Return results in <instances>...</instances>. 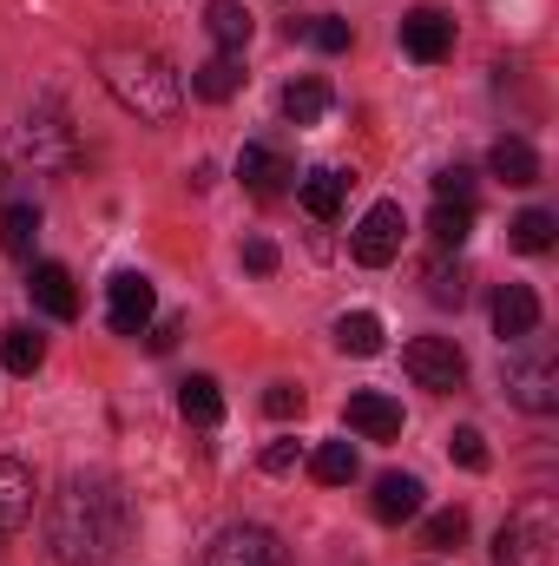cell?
<instances>
[{
  "instance_id": "18",
  "label": "cell",
  "mask_w": 559,
  "mask_h": 566,
  "mask_svg": "<svg viewBox=\"0 0 559 566\" xmlns=\"http://www.w3.org/2000/svg\"><path fill=\"white\" fill-rule=\"evenodd\" d=\"M204 27H211L218 53H244L251 46V7L244 0H211L204 7Z\"/></svg>"
},
{
  "instance_id": "11",
  "label": "cell",
  "mask_w": 559,
  "mask_h": 566,
  "mask_svg": "<svg viewBox=\"0 0 559 566\" xmlns=\"http://www.w3.org/2000/svg\"><path fill=\"white\" fill-rule=\"evenodd\" d=\"M238 178H244V191H257V198H277V191H289L296 165L283 158L277 145H244V151H238Z\"/></svg>"
},
{
  "instance_id": "15",
  "label": "cell",
  "mask_w": 559,
  "mask_h": 566,
  "mask_svg": "<svg viewBox=\"0 0 559 566\" xmlns=\"http://www.w3.org/2000/svg\"><path fill=\"white\" fill-rule=\"evenodd\" d=\"M296 198H303V211H309L316 224H336V218H342V198H349V171L316 165V171L296 185Z\"/></svg>"
},
{
  "instance_id": "1",
  "label": "cell",
  "mask_w": 559,
  "mask_h": 566,
  "mask_svg": "<svg viewBox=\"0 0 559 566\" xmlns=\"http://www.w3.org/2000/svg\"><path fill=\"white\" fill-rule=\"evenodd\" d=\"M126 527H133L126 494L106 474H73L53 494L46 541H53V560L60 566H113V554L126 547Z\"/></svg>"
},
{
  "instance_id": "17",
  "label": "cell",
  "mask_w": 559,
  "mask_h": 566,
  "mask_svg": "<svg viewBox=\"0 0 559 566\" xmlns=\"http://www.w3.org/2000/svg\"><path fill=\"white\" fill-rule=\"evenodd\" d=\"M238 86H244V53H218V60H204V66L191 73V93L211 99V106H224Z\"/></svg>"
},
{
  "instance_id": "36",
  "label": "cell",
  "mask_w": 559,
  "mask_h": 566,
  "mask_svg": "<svg viewBox=\"0 0 559 566\" xmlns=\"http://www.w3.org/2000/svg\"><path fill=\"white\" fill-rule=\"evenodd\" d=\"M296 461H303V448H296V441H271V448H264V474H289Z\"/></svg>"
},
{
  "instance_id": "24",
  "label": "cell",
  "mask_w": 559,
  "mask_h": 566,
  "mask_svg": "<svg viewBox=\"0 0 559 566\" xmlns=\"http://www.w3.org/2000/svg\"><path fill=\"white\" fill-rule=\"evenodd\" d=\"M0 363H7L13 376H33V369L46 363V336H33L27 323H13V329H0Z\"/></svg>"
},
{
  "instance_id": "22",
  "label": "cell",
  "mask_w": 559,
  "mask_h": 566,
  "mask_svg": "<svg viewBox=\"0 0 559 566\" xmlns=\"http://www.w3.org/2000/svg\"><path fill=\"white\" fill-rule=\"evenodd\" d=\"M323 113H329V86L323 80H289L283 86V119L289 126H323Z\"/></svg>"
},
{
  "instance_id": "5",
  "label": "cell",
  "mask_w": 559,
  "mask_h": 566,
  "mask_svg": "<svg viewBox=\"0 0 559 566\" xmlns=\"http://www.w3.org/2000/svg\"><path fill=\"white\" fill-rule=\"evenodd\" d=\"M553 541H559L553 507L527 501L520 514H507V527L494 541V566H553Z\"/></svg>"
},
{
  "instance_id": "26",
  "label": "cell",
  "mask_w": 559,
  "mask_h": 566,
  "mask_svg": "<svg viewBox=\"0 0 559 566\" xmlns=\"http://www.w3.org/2000/svg\"><path fill=\"white\" fill-rule=\"evenodd\" d=\"M33 238H40V211L33 205H7V218H0V244H7V258H33Z\"/></svg>"
},
{
  "instance_id": "32",
  "label": "cell",
  "mask_w": 559,
  "mask_h": 566,
  "mask_svg": "<svg viewBox=\"0 0 559 566\" xmlns=\"http://www.w3.org/2000/svg\"><path fill=\"white\" fill-rule=\"evenodd\" d=\"M461 541H467V514L461 507H447V514L428 521V547H461Z\"/></svg>"
},
{
  "instance_id": "14",
  "label": "cell",
  "mask_w": 559,
  "mask_h": 566,
  "mask_svg": "<svg viewBox=\"0 0 559 566\" xmlns=\"http://www.w3.org/2000/svg\"><path fill=\"white\" fill-rule=\"evenodd\" d=\"M534 329H540V296L527 283H500V296H494V336L500 343H520Z\"/></svg>"
},
{
  "instance_id": "21",
  "label": "cell",
  "mask_w": 559,
  "mask_h": 566,
  "mask_svg": "<svg viewBox=\"0 0 559 566\" xmlns=\"http://www.w3.org/2000/svg\"><path fill=\"white\" fill-rule=\"evenodd\" d=\"M178 409H184V422H191V428H218V422H224V396H218V382H211V376L178 382Z\"/></svg>"
},
{
  "instance_id": "28",
  "label": "cell",
  "mask_w": 559,
  "mask_h": 566,
  "mask_svg": "<svg viewBox=\"0 0 559 566\" xmlns=\"http://www.w3.org/2000/svg\"><path fill=\"white\" fill-rule=\"evenodd\" d=\"M428 303H441V310H447V303H454V310L467 303V271H461V264H447V251L428 264Z\"/></svg>"
},
{
  "instance_id": "3",
  "label": "cell",
  "mask_w": 559,
  "mask_h": 566,
  "mask_svg": "<svg viewBox=\"0 0 559 566\" xmlns=\"http://www.w3.org/2000/svg\"><path fill=\"white\" fill-rule=\"evenodd\" d=\"M500 389L507 402H520L527 416H553L559 409V363H553V343L540 336H520L500 363Z\"/></svg>"
},
{
  "instance_id": "12",
  "label": "cell",
  "mask_w": 559,
  "mask_h": 566,
  "mask_svg": "<svg viewBox=\"0 0 559 566\" xmlns=\"http://www.w3.org/2000/svg\"><path fill=\"white\" fill-rule=\"evenodd\" d=\"M151 310H158L151 283H145L139 271H119V277H113V329H119V336H145V329H151Z\"/></svg>"
},
{
  "instance_id": "34",
  "label": "cell",
  "mask_w": 559,
  "mask_h": 566,
  "mask_svg": "<svg viewBox=\"0 0 559 566\" xmlns=\"http://www.w3.org/2000/svg\"><path fill=\"white\" fill-rule=\"evenodd\" d=\"M309 33V46H323V53H349V20H316V27H303Z\"/></svg>"
},
{
  "instance_id": "10",
  "label": "cell",
  "mask_w": 559,
  "mask_h": 566,
  "mask_svg": "<svg viewBox=\"0 0 559 566\" xmlns=\"http://www.w3.org/2000/svg\"><path fill=\"white\" fill-rule=\"evenodd\" d=\"M33 501H40L33 468L7 454V461H0V534H20V527L33 521Z\"/></svg>"
},
{
  "instance_id": "19",
  "label": "cell",
  "mask_w": 559,
  "mask_h": 566,
  "mask_svg": "<svg viewBox=\"0 0 559 566\" xmlns=\"http://www.w3.org/2000/svg\"><path fill=\"white\" fill-rule=\"evenodd\" d=\"M415 514H421V481L415 474H382L376 481V521L395 527V521H415Z\"/></svg>"
},
{
  "instance_id": "37",
  "label": "cell",
  "mask_w": 559,
  "mask_h": 566,
  "mask_svg": "<svg viewBox=\"0 0 559 566\" xmlns=\"http://www.w3.org/2000/svg\"><path fill=\"white\" fill-rule=\"evenodd\" d=\"M178 329H184V323H178V316H165V323L151 329V349H171V343H178Z\"/></svg>"
},
{
  "instance_id": "25",
  "label": "cell",
  "mask_w": 559,
  "mask_h": 566,
  "mask_svg": "<svg viewBox=\"0 0 559 566\" xmlns=\"http://www.w3.org/2000/svg\"><path fill=\"white\" fill-rule=\"evenodd\" d=\"M467 231H474V205H434V218H428L434 251H461V244H467Z\"/></svg>"
},
{
  "instance_id": "29",
  "label": "cell",
  "mask_w": 559,
  "mask_h": 566,
  "mask_svg": "<svg viewBox=\"0 0 559 566\" xmlns=\"http://www.w3.org/2000/svg\"><path fill=\"white\" fill-rule=\"evenodd\" d=\"M507 231H514V251H527V258L553 251V211H520Z\"/></svg>"
},
{
  "instance_id": "20",
  "label": "cell",
  "mask_w": 559,
  "mask_h": 566,
  "mask_svg": "<svg viewBox=\"0 0 559 566\" xmlns=\"http://www.w3.org/2000/svg\"><path fill=\"white\" fill-rule=\"evenodd\" d=\"M487 171L507 178V185H534V178H540V151H534L527 139H500L494 151H487Z\"/></svg>"
},
{
  "instance_id": "23",
  "label": "cell",
  "mask_w": 559,
  "mask_h": 566,
  "mask_svg": "<svg viewBox=\"0 0 559 566\" xmlns=\"http://www.w3.org/2000/svg\"><path fill=\"white\" fill-rule=\"evenodd\" d=\"M336 349L342 356H382V316H369V310L336 316Z\"/></svg>"
},
{
  "instance_id": "13",
  "label": "cell",
  "mask_w": 559,
  "mask_h": 566,
  "mask_svg": "<svg viewBox=\"0 0 559 566\" xmlns=\"http://www.w3.org/2000/svg\"><path fill=\"white\" fill-rule=\"evenodd\" d=\"M349 428L369 434V441H402V402L382 396V389H356L349 396Z\"/></svg>"
},
{
  "instance_id": "4",
  "label": "cell",
  "mask_w": 559,
  "mask_h": 566,
  "mask_svg": "<svg viewBox=\"0 0 559 566\" xmlns=\"http://www.w3.org/2000/svg\"><path fill=\"white\" fill-rule=\"evenodd\" d=\"M80 145H73V126L60 113H27L20 133H13V165L33 171V178H53V171H73Z\"/></svg>"
},
{
  "instance_id": "9",
  "label": "cell",
  "mask_w": 559,
  "mask_h": 566,
  "mask_svg": "<svg viewBox=\"0 0 559 566\" xmlns=\"http://www.w3.org/2000/svg\"><path fill=\"white\" fill-rule=\"evenodd\" d=\"M211 566H283V547L271 527H224L211 541Z\"/></svg>"
},
{
  "instance_id": "31",
  "label": "cell",
  "mask_w": 559,
  "mask_h": 566,
  "mask_svg": "<svg viewBox=\"0 0 559 566\" xmlns=\"http://www.w3.org/2000/svg\"><path fill=\"white\" fill-rule=\"evenodd\" d=\"M447 454H454L461 468L481 474V468H487V441H481V428H454V434H447Z\"/></svg>"
},
{
  "instance_id": "16",
  "label": "cell",
  "mask_w": 559,
  "mask_h": 566,
  "mask_svg": "<svg viewBox=\"0 0 559 566\" xmlns=\"http://www.w3.org/2000/svg\"><path fill=\"white\" fill-rule=\"evenodd\" d=\"M33 303L53 316V323H73L80 316V290H73V277H66V264H33Z\"/></svg>"
},
{
  "instance_id": "2",
  "label": "cell",
  "mask_w": 559,
  "mask_h": 566,
  "mask_svg": "<svg viewBox=\"0 0 559 566\" xmlns=\"http://www.w3.org/2000/svg\"><path fill=\"white\" fill-rule=\"evenodd\" d=\"M99 80H106V93L126 113H139L145 126H165L178 113V99H184V80L171 73V60H158L145 46H106L99 53Z\"/></svg>"
},
{
  "instance_id": "33",
  "label": "cell",
  "mask_w": 559,
  "mask_h": 566,
  "mask_svg": "<svg viewBox=\"0 0 559 566\" xmlns=\"http://www.w3.org/2000/svg\"><path fill=\"white\" fill-rule=\"evenodd\" d=\"M264 416L296 422V416H303V389H296V382H271V389H264Z\"/></svg>"
},
{
  "instance_id": "27",
  "label": "cell",
  "mask_w": 559,
  "mask_h": 566,
  "mask_svg": "<svg viewBox=\"0 0 559 566\" xmlns=\"http://www.w3.org/2000/svg\"><path fill=\"white\" fill-rule=\"evenodd\" d=\"M309 474H316L323 488H342V481H356V448H349V441H323V448L309 454Z\"/></svg>"
},
{
  "instance_id": "30",
  "label": "cell",
  "mask_w": 559,
  "mask_h": 566,
  "mask_svg": "<svg viewBox=\"0 0 559 566\" xmlns=\"http://www.w3.org/2000/svg\"><path fill=\"white\" fill-rule=\"evenodd\" d=\"M434 198L441 205H474V171L467 165H441L434 171Z\"/></svg>"
},
{
  "instance_id": "35",
  "label": "cell",
  "mask_w": 559,
  "mask_h": 566,
  "mask_svg": "<svg viewBox=\"0 0 559 566\" xmlns=\"http://www.w3.org/2000/svg\"><path fill=\"white\" fill-rule=\"evenodd\" d=\"M244 271H251V277H271V271H277V244H271V238H251V244H244Z\"/></svg>"
},
{
  "instance_id": "7",
  "label": "cell",
  "mask_w": 559,
  "mask_h": 566,
  "mask_svg": "<svg viewBox=\"0 0 559 566\" xmlns=\"http://www.w3.org/2000/svg\"><path fill=\"white\" fill-rule=\"evenodd\" d=\"M402 205H369V218L356 224V264H369V271H382V264H395V251H402Z\"/></svg>"
},
{
  "instance_id": "6",
  "label": "cell",
  "mask_w": 559,
  "mask_h": 566,
  "mask_svg": "<svg viewBox=\"0 0 559 566\" xmlns=\"http://www.w3.org/2000/svg\"><path fill=\"white\" fill-rule=\"evenodd\" d=\"M402 363H409V376H415L421 389H434V396H447V389L467 382V356H461L454 336H415L402 349Z\"/></svg>"
},
{
  "instance_id": "8",
  "label": "cell",
  "mask_w": 559,
  "mask_h": 566,
  "mask_svg": "<svg viewBox=\"0 0 559 566\" xmlns=\"http://www.w3.org/2000/svg\"><path fill=\"white\" fill-rule=\"evenodd\" d=\"M402 53L421 60V66H441V60L454 53V20H447L441 7H415V13H402Z\"/></svg>"
}]
</instances>
